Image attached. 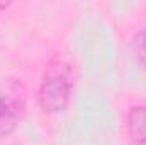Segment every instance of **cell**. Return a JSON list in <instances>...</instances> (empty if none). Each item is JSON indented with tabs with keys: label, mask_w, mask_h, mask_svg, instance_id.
<instances>
[{
	"label": "cell",
	"mask_w": 146,
	"mask_h": 145,
	"mask_svg": "<svg viewBox=\"0 0 146 145\" xmlns=\"http://www.w3.org/2000/svg\"><path fill=\"white\" fill-rule=\"evenodd\" d=\"M126 130L134 145H146V106H133L126 118Z\"/></svg>",
	"instance_id": "3957f363"
},
{
	"label": "cell",
	"mask_w": 146,
	"mask_h": 145,
	"mask_svg": "<svg viewBox=\"0 0 146 145\" xmlns=\"http://www.w3.org/2000/svg\"><path fill=\"white\" fill-rule=\"evenodd\" d=\"M73 94L72 67L63 60H53L42 73L37 87V104L44 114L66 111Z\"/></svg>",
	"instance_id": "6da1fadb"
},
{
	"label": "cell",
	"mask_w": 146,
	"mask_h": 145,
	"mask_svg": "<svg viewBox=\"0 0 146 145\" xmlns=\"http://www.w3.org/2000/svg\"><path fill=\"white\" fill-rule=\"evenodd\" d=\"M26 109V97L19 87L0 91V135H10L19 125Z\"/></svg>",
	"instance_id": "7a4b0ae2"
},
{
	"label": "cell",
	"mask_w": 146,
	"mask_h": 145,
	"mask_svg": "<svg viewBox=\"0 0 146 145\" xmlns=\"http://www.w3.org/2000/svg\"><path fill=\"white\" fill-rule=\"evenodd\" d=\"M129 48H131V53L136 58V62L146 68V29L136 31L133 34L131 41H129Z\"/></svg>",
	"instance_id": "277c9868"
}]
</instances>
